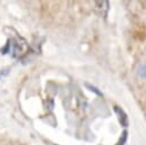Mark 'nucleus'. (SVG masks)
I'll return each mask as SVG.
<instances>
[{
	"label": "nucleus",
	"mask_w": 146,
	"mask_h": 145,
	"mask_svg": "<svg viewBox=\"0 0 146 145\" xmlns=\"http://www.w3.org/2000/svg\"><path fill=\"white\" fill-rule=\"evenodd\" d=\"M138 74H139L141 78H146V62H144V63L140 65V67H139V70H138Z\"/></svg>",
	"instance_id": "obj_1"
}]
</instances>
